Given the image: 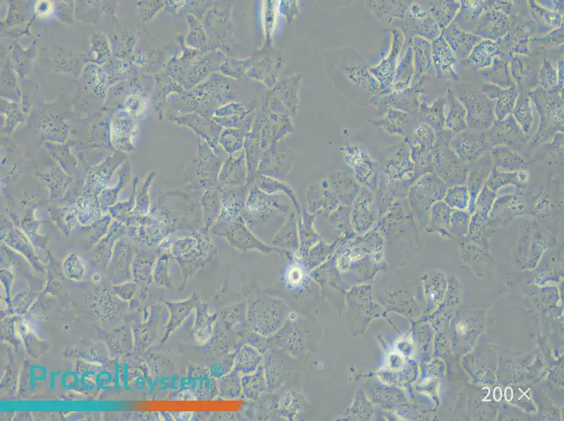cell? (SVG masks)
Returning a JSON list of instances; mask_svg holds the SVG:
<instances>
[{"label": "cell", "instance_id": "cell-24", "mask_svg": "<svg viewBox=\"0 0 564 421\" xmlns=\"http://www.w3.org/2000/svg\"><path fill=\"white\" fill-rule=\"evenodd\" d=\"M452 210L443 200L434 203L430 210L426 231L449 239L448 229Z\"/></svg>", "mask_w": 564, "mask_h": 421}, {"label": "cell", "instance_id": "cell-31", "mask_svg": "<svg viewBox=\"0 0 564 421\" xmlns=\"http://www.w3.org/2000/svg\"><path fill=\"white\" fill-rule=\"evenodd\" d=\"M443 201L452 210H466L469 193L466 185L448 187Z\"/></svg>", "mask_w": 564, "mask_h": 421}, {"label": "cell", "instance_id": "cell-34", "mask_svg": "<svg viewBox=\"0 0 564 421\" xmlns=\"http://www.w3.org/2000/svg\"><path fill=\"white\" fill-rule=\"evenodd\" d=\"M416 42L417 68L418 71L422 73L428 71L433 66L431 44L429 41L422 39H418Z\"/></svg>", "mask_w": 564, "mask_h": 421}, {"label": "cell", "instance_id": "cell-22", "mask_svg": "<svg viewBox=\"0 0 564 421\" xmlns=\"http://www.w3.org/2000/svg\"><path fill=\"white\" fill-rule=\"evenodd\" d=\"M499 55L495 41L483 39L473 48L462 62L472 68L482 69L491 65L493 58Z\"/></svg>", "mask_w": 564, "mask_h": 421}, {"label": "cell", "instance_id": "cell-11", "mask_svg": "<svg viewBox=\"0 0 564 421\" xmlns=\"http://www.w3.org/2000/svg\"><path fill=\"white\" fill-rule=\"evenodd\" d=\"M516 15H510L501 10L489 6L481 15L474 32L482 39L496 41L503 37L511 28Z\"/></svg>", "mask_w": 564, "mask_h": 421}, {"label": "cell", "instance_id": "cell-35", "mask_svg": "<svg viewBox=\"0 0 564 421\" xmlns=\"http://www.w3.org/2000/svg\"><path fill=\"white\" fill-rule=\"evenodd\" d=\"M542 6L554 12L563 13V1H537Z\"/></svg>", "mask_w": 564, "mask_h": 421}, {"label": "cell", "instance_id": "cell-1", "mask_svg": "<svg viewBox=\"0 0 564 421\" xmlns=\"http://www.w3.org/2000/svg\"><path fill=\"white\" fill-rule=\"evenodd\" d=\"M503 189L502 194L497 196L488 214L486 222L488 229L504 228L518 218L532 216L533 208L544 186L539 185L533 188L510 186Z\"/></svg>", "mask_w": 564, "mask_h": 421}, {"label": "cell", "instance_id": "cell-38", "mask_svg": "<svg viewBox=\"0 0 564 421\" xmlns=\"http://www.w3.org/2000/svg\"><path fill=\"white\" fill-rule=\"evenodd\" d=\"M493 396L495 401H499L502 399V391L499 387H496L494 389Z\"/></svg>", "mask_w": 564, "mask_h": 421}, {"label": "cell", "instance_id": "cell-30", "mask_svg": "<svg viewBox=\"0 0 564 421\" xmlns=\"http://www.w3.org/2000/svg\"><path fill=\"white\" fill-rule=\"evenodd\" d=\"M471 215L466 210H453L452 211L448 229L449 239L458 243L466 236Z\"/></svg>", "mask_w": 564, "mask_h": 421}, {"label": "cell", "instance_id": "cell-25", "mask_svg": "<svg viewBox=\"0 0 564 421\" xmlns=\"http://www.w3.org/2000/svg\"><path fill=\"white\" fill-rule=\"evenodd\" d=\"M459 248L463 260L476 269L490 267L494 263V258L489 250L481 248L466 239L459 243Z\"/></svg>", "mask_w": 564, "mask_h": 421}, {"label": "cell", "instance_id": "cell-18", "mask_svg": "<svg viewBox=\"0 0 564 421\" xmlns=\"http://www.w3.org/2000/svg\"><path fill=\"white\" fill-rule=\"evenodd\" d=\"M467 128L466 109L453 91L450 88H448L444 128L457 133Z\"/></svg>", "mask_w": 564, "mask_h": 421}, {"label": "cell", "instance_id": "cell-4", "mask_svg": "<svg viewBox=\"0 0 564 421\" xmlns=\"http://www.w3.org/2000/svg\"><path fill=\"white\" fill-rule=\"evenodd\" d=\"M435 133L432 172L447 187L465 185L469 165L462 163L449 147V143L455 133L445 128L436 131Z\"/></svg>", "mask_w": 564, "mask_h": 421}, {"label": "cell", "instance_id": "cell-39", "mask_svg": "<svg viewBox=\"0 0 564 421\" xmlns=\"http://www.w3.org/2000/svg\"><path fill=\"white\" fill-rule=\"evenodd\" d=\"M513 398V391L511 387H507L505 389V399L507 401H511Z\"/></svg>", "mask_w": 564, "mask_h": 421}, {"label": "cell", "instance_id": "cell-33", "mask_svg": "<svg viewBox=\"0 0 564 421\" xmlns=\"http://www.w3.org/2000/svg\"><path fill=\"white\" fill-rule=\"evenodd\" d=\"M497 196V192L491 190L485 185L476 197L475 201V211L488 219V214Z\"/></svg>", "mask_w": 564, "mask_h": 421}, {"label": "cell", "instance_id": "cell-7", "mask_svg": "<svg viewBox=\"0 0 564 421\" xmlns=\"http://www.w3.org/2000/svg\"><path fill=\"white\" fill-rule=\"evenodd\" d=\"M447 188L433 172L424 175L414 187L411 202L422 226L426 227L433 204L443 199Z\"/></svg>", "mask_w": 564, "mask_h": 421}, {"label": "cell", "instance_id": "cell-20", "mask_svg": "<svg viewBox=\"0 0 564 421\" xmlns=\"http://www.w3.org/2000/svg\"><path fill=\"white\" fill-rule=\"evenodd\" d=\"M530 181V172L523 170L515 172L500 171L492 168L485 185L491 190L497 192L503 188L513 186L516 188L526 187Z\"/></svg>", "mask_w": 564, "mask_h": 421}, {"label": "cell", "instance_id": "cell-36", "mask_svg": "<svg viewBox=\"0 0 564 421\" xmlns=\"http://www.w3.org/2000/svg\"><path fill=\"white\" fill-rule=\"evenodd\" d=\"M557 63L558 89L559 94L563 98V58L560 57Z\"/></svg>", "mask_w": 564, "mask_h": 421}, {"label": "cell", "instance_id": "cell-17", "mask_svg": "<svg viewBox=\"0 0 564 421\" xmlns=\"http://www.w3.org/2000/svg\"><path fill=\"white\" fill-rule=\"evenodd\" d=\"M492 168L500 171L515 172L529 168V163L516 150L506 145L492 147L490 151Z\"/></svg>", "mask_w": 564, "mask_h": 421}, {"label": "cell", "instance_id": "cell-5", "mask_svg": "<svg viewBox=\"0 0 564 421\" xmlns=\"http://www.w3.org/2000/svg\"><path fill=\"white\" fill-rule=\"evenodd\" d=\"M532 216L553 235L560 234L563 227V173L548 178Z\"/></svg>", "mask_w": 564, "mask_h": 421}, {"label": "cell", "instance_id": "cell-3", "mask_svg": "<svg viewBox=\"0 0 564 421\" xmlns=\"http://www.w3.org/2000/svg\"><path fill=\"white\" fill-rule=\"evenodd\" d=\"M521 218L523 220L513 238V254L519 262L534 264L558 240V236L541 225L533 216Z\"/></svg>", "mask_w": 564, "mask_h": 421}, {"label": "cell", "instance_id": "cell-37", "mask_svg": "<svg viewBox=\"0 0 564 421\" xmlns=\"http://www.w3.org/2000/svg\"><path fill=\"white\" fill-rule=\"evenodd\" d=\"M290 274H292L293 276L290 277V279H293V280L294 277H295V282L300 281L301 279V272L297 269H293L292 272H290Z\"/></svg>", "mask_w": 564, "mask_h": 421}, {"label": "cell", "instance_id": "cell-16", "mask_svg": "<svg viewBox=\"0 0 564 421\" xmlns=\"http://www.w3.org/2000/svg\"><path fill=\"white\" fill-rule=\"evenodd\" d=\"M511 77L518 90H526L535 87L538 83V72L535 63L529 55H513L509 58ZM528 93V92H527Z\"/></svg>", "mask_w": 564, "mask_h": 421}, {"label": "cell", "instance_id": "cell-6", "mask_svg": "<svg viewBox=\"0 0 564 421\" xmlns=\"http://www.w3.org/2000/svg\"><path fill=\"white\" fill-rule=\"evenodd\" d=\"M455 93L466 109L468 128L479 131H487L495 121L494 101L481 90L467 84L457 85Z\"/></svg>", "mask_w": 564, "mask_h": 421}, {"label": "cell", "instance_id": "cell-29", "mask_svg": "<svg viewBox=\"0 0 564 421\" xmlns=\"http://www.w3.org/2000/svg\"><path fill=\"white\" fill-rule=\"evenodd\" d=\"M538 81L540 83V88L545 93L549 94H559L558 89V79L557 68L553 67L550 58L546 54L545 51L543 52L542 65L539 68Z\"/></svg>", "mask_w": 564, "mask_h": 421}, {"label": "cell", "instance_id": "cell-13", "mask_svg": "<svg viewBox=\"0 0 564 421\" xmlns=\"http://www.w3.org/2000/svg\"><path fill=\"white\" fill-rule=\"evenodd\" d=\"M490 151L469 165L466 185L469 193V203L466 211L471 215L475 211L476 197L491 173L492 163Z\"/></svg>", "mask_w": 564, "mask_h": 421}, {"label": "cell", "instance_id": "cell-14", "mask_svg": "<svg viewBox=\"0 0 564 421\" xmlns=\"http://www.w3.org/2000/svg\"><path fill=\"white\" fill-rule=\"evenodd\" d=\"M441 34L457 60L462 62L469 56L475 45L483 39L476 34L463 30L454 20Z\"/></svg>", "mask_w": 564, "mask_h": 421}, {"label": "cell", "instance_id": "cell-26", "mask_svg": "<svg viewBox=\"0 0 564 421\" xmlns=\"http://www.w3.org/2000/svg\"><path fill=\"white\" fill-rule=\"evenodd\" d=\"M518 91L512 115L523 132L531 138L534 125V113L530 97L527 92Z\"/></svg>", "mask_w": 564, "mask_h": 421}, {"label": "cell", "instance_id": "cell-21", "mask_svg": "<svg viewBox=\"0 0 564 421\" xmlns=\"http://www.w3.org/2000/svg\"><path fill=\"white\" fill-rule=\"evenodd\" d=\"M490 1H460L459 10L454 21L463 30L473 33L477 22L489 6Z\"/></svg>", "mask_w": 564, "mask_h": 421}, {"label": "cell", "instance_id": "cell-19", "mask_svg": "<svg viewBox=\"0 0 564 421\" xmlns=\"http://www.w3.org/2000/svg\"><path fill=\"white\" fill-rule=\"evenodd\" d=\"M485 82L506 88L516 86L513 81L509 67V58L496 55L490 67L480 70Z\"/></svg>", "mask_w": 564, "mask_h": 421}, {"label": "cell", "instance_id": "cell-8", "mask_svg": "<svg viewBox=\"0 0 564 421\" xmlns=\"http://www.w3.org/2000/svg\"><path fill=\"white\" fill-rule=\"evenodd\" d=\"M490 149L499 145H506L518 152H525L530 141L518 125L512 114L501 121L495 120L485 131Z\"/></svg>", "mask_w": 564, "mask_h": 421}, {"label": "cell", "instance_id": "cell-15", "mask_svg": "<svg viewBox=\"0 0 564 421\" xmlns=\"http://www.w3.org/2000/svg\"><path fill=\"white\" fill-rule=\"evenodd\" d=\"M481 91L494 101V114L495 120L501 121L512 114L518 91L516 86L503 88L484 82Z\"/></svg>", "mask_w": 564, "mask_h": 421}, {"label": "cell", "instance_id": "cell-28", "mask_svg": "<svg viewBox=\"0 0 564 421\" xmlns=\"http://www.w3.org/2000/svg\"><path fill=\"white\" fill-rule=\"evenodd\" d=\"M460 8V1L448 0L434 1L430 8L431 18L442 32L455 18Z\"/></svg>", "mask_w": 564, "mask_h": 421}, {"label": "cell", "instance_id": "cell-2", "mask_svg": "<svg viewBox=\"0 0 564 421\" xmlns=\"http://www.w3.org/2000/svg\"><path fill=\"white\" fill-rule=\"evenodd\" d=\"M528 93L539 116V124L528 145L535 149L550 142L557 133H563V98L545 93L540 87Z\"/></svg>", "mask_w": 564, "mask_h": 421}, {"label": "cell", "instance_id": "cell-23", "mask_svg": "<svg viewBox=\"0 0 564 421\" xmlns=\"http://www.w3.org/2000/svg\"><path fill=\"white\" fill-rule=\"evenodd\" d=\"M528 11L534 21L536 32L552 31L563 25V15L540 6L535 1H528Z\"/></svg>", "mask_w": 564, "mask_h": 421}, {"label": "cell", "instance_id": "cell-27", "mask_svg": "<svg viewBox=\"0 0 564 421\" xmlns=\"http://www.w3.org/2000/svg\"><path fill=\"white\" fill-rule=\"evenodd\" d=\"M488 219L476 211L471 215L468 230L464 239L483 249L490 251V229L486 227Z\"/></svg>", "mask_w": 564, "mask_h": 421}, {"label": "cell", "instance_id": "cell-12", "mask_svg": "<svg viewBox=\"0 0 564 421\" xmlns=\"http://www.w3.org/2000/svg\"><path fill=\"white\" fill-rule=\"evenodd\" d=\"M431 58L436 76L439 80L459 81L457 60L441 33L433 41Z\"/></svg>", "mask_w": 564, "mask_h": 421}, {"label": "cell", "instance_id": "cell-32", "mask_svg": "<svg viewBox=\"0 0 564 421\" xmlns=\"http://www.w3.org/2000/svg\"><path fill=\"white\" fill-rule=\"evenodd\" d=\"M446 98L439 97L426 107L425 118L436 131L444 128Z\"/></svg>", "mask_w": 564, "mask_h": 421}, {"label": "cell", "instance_id": "cell-9", "mask_svg": "<svg viewBox=\"0 0 564 421\" xmlns=\"http://www.w3.org/2000/svg\"><path fill=\"white\" fill-rule=\"evenodd\" d=\"M449 147L454 154L466 165L472 163L490 150L485 131L469 128L455 133L449 143Z\"/></svg>", "mask_w": 564, "mask_h": 421}, {"label": "cell", "instance_id": "cell-10", "mask_svg": "<svg viewBox=\"0 0 564 421\" xmlns=\"http://www.w3.org/2000/svg\"><path fill=\"white\" fill-rule=\"evenodd\" d=\"M515 21L509 32L495 41L499 55L509 58L513 55H530L528 44L530 36L536 32L535 25L531 21H523L516 25Z\"/></svg>", "mask_w": 564, "mask_h": 421}]
</instances>
